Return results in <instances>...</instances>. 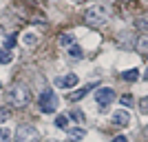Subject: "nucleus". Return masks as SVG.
Masks as SVG:
<instances>
[{"instance_id": "f257e3e1", "label": "nucleus", "mask_w": 148, "mask_h": 142, "mask_svg": "<svg viewBox=\"0 0 148 142\" xmlns=\"http://www.w3.org/2000/svg\"><path fill=\"white\" fill-rule=\"evenodd\" d=\"M9 102H11L13 107H18V109H25V107H29L31 102V93L29 89H27L25 85H13L11 89H9Z\"/></svg>"}, {"instance_id": "f03ea898", "label": "nucleus", "mask_w": 148, "mask_h": 142, "mask_svg": "<svg viewBox=\"0 0 148 142\" xmlns=\"http://www.w3.org/2000/svg\"><path fill=\"white\" fill-rule=\"evenodd\" d=\"M108 20V9L102 5H95L91 7V9H86V13H84V22H86L88 27H102Z\"/></svg>"}, {"instance_id": "7ed1b4c3", "label": "nucleus", "mask_w": 148, "mask_h": 142, "mask_svg": "<svg viewBox=\"0 0 148 142\" xmlns=\"http://www.w3.org/2000/svg\"><path fill=\"white\" fill-rule=\"evenodd\" d=\"M16 142H40V133H38V129L33 124H18Z\"/></svg>"}, {"instance_id": "20e7f679", "label": "nucleus", "mask_w": 148, "mask_h": 142, "mask_svg": "<svg viewBox=\"0 0 148 142\" xmlns=\"http://www.w3.org/2000/svg\"><path fill=\"white\" fill-rule=\"evenodd\" d=\"M115 102V91H113L111 87H102L97 89V96H95V105H97L99 111H106L108 107Z\"/></svg>"}, {"instance_id": "39448f33", "label": "nucleus", "mask_w": 148, "mask_h": 142, "mask_svg": "<svg viewBox=\"0 0 148 142\" xmlns=\"http://www.w3.org/2000/svg\"><path fill=\"white\" fill-rule=\"evenodd\" d=\"M58 109V96L51 89H44L40 96V111L42 113H53Z\"/></svg>"}, {"instance_id": "423d86ee", "label": "nucleus", "mask_w": 148, "mask_h": 142, "mask_svg": "<svg viewBox=\"0 0 148 142\" xmlns=\"http://www.w3.org/2000/svg\"><path fill=\"white\" fill-rule=\"evenodd\" d=\"M111 120H113L115 127H119V129H124V127H128V124H130V116L126 111H115Z\"/></svg>"}, {"instance_id": "0eeeda50", "label": "nucleus", "mask_w": 148, "mask_h": 142, "mask_svg": "<svg viewBox=\"0 0 148 142\" xmlns=\"http://www.w3.org/2000/svg\"><path fill=\"white\" fill-rule=\"evenodd\" d=\"M56 82L62 87V89H71V87L77 85V76H75V73H69V76H64V78H58Z\"/></svg>"}, {"instance_id": "6e6552de", "label": "nucleus", "mask_w": 148, "mask_h": 142, "mask_svg": "<svg viewBox=\"0 0 148 142\" xmlns=\"http://www.w3.org/2000/svg\"><path fill=\"white\" fill-rule=\"evenodd\" d=\"M93 87H95V85H86V87H82V89H77V91H71V93H69V100H71V102L82 100V98H84V96H86V93L93 89Z\"/></svg>"}, {"instance_id": "1a4fd4ad", "label": "nucleus", "mask_w": 148, "mask_h": 142, "mask_svg": "<svg viewBox=\"0 0 148 142\" xmlns=\"http://www.w3.org/2000/svg\"><path fill=\"white\" fill-rule=\"evenodd\" d=\"M69 136H71V140H82V138L86 136V131L82 129V127H73V129H69Z\"/></svg>"}, {"instance_id": "9d476101", "label": "nucleus", "mask_w": 148, "mask_h": 142, "mask_svg": "<svg viewBox=\"0 0 148 142\" xmlns=\"http://www.w3.org/2000/svg\"><path fill=\"white\" fill-rule=\"evenodd\" d=\"M22 42H25V47H36V44H38V36L29 31V33L22 36Z\"/></svg>"}, {"instance_id": "9b49d317", "label": "nucleus", "mask_w": 148, "mask_h": 142, "mask_svg": "<svg viewBox=\"0 0 148 142\" xmlns=\"http://www.w3.org/2000/svg\"><path fill=\"white\" fill-rule=\"evenodd\" d=\"M122 78L126 82H135L137 78H139V71H137V69H128V71H124V73H122Z\"/></svg>"}, {"instance_id": "f8f14e48", "label": "nucleus", "mask_w": 148, "mask_h": 142, "mask_svg": "<svg viewBox=\"0 0 148 142\" xmlns=\"http://www.w3.org/2000/svg\"><path fill=\"white\" fill-rule=\"evenodd\" d=\"M73 42H75L73 33H62V36H60V44H62V47H73Z\"/></svg>"}, {"instance_id": "ddd939ff", "label": "nucleus", "mask_w": 148, "mask_h": 142, "mask_svg": "<svg viewBox=\"0 0 148 142\" xmlns=\"http://www.w3.org/2000/svg\"><path fill=\"white\" fill-rule=\"evenodd\" d=\"M137 51H139V53H148V36H139V40H137Z\"/></svg>"}, {"instance_id": "4468645a", "label": "nucleus", "mask_w": 148, "mask_h": 142, "mask_svg": "<svg viewBox=\"0 0 148 142\" xmlns=\"http://www.w3.org/2000/svg\"><path fill=\"white\" fill-rule=\"evenodd\" d=\"M135 27L142 31H148V13H144V16H139V18L135 20Z\"/></svg>"}, {"instance_id": "2eb2a0df", "label": "nucleus", "mask_w": 148, "mask_h": 142, "mask_svg": "<svg viewBox=\"0 0 148 142\" xmlns=\"http://www.w3.org/2000/svg\"><path fill=\"white\" fill-rule=\"evenodd\" d=\"M71 118H73L75 122H80V124L86 122V116H84V111H80V109H73V111H71Z\"/></svg>"}, {"instance_id": "dca6fc26", "label": "nucleus", "mask_w": 148, "mask_h": 142, "mask_svg": "<svg viewBox=\"0 0 148 142\" xmlns=\"http://www.w3.org/2000/svg\"><path fill=\"white\" fill-rule=\"evenodd\" d=\"M56 127L58 129H69V118L66 116H58L56 118Z\"/></svg>"}, {"instance_id": "f3484780", "label": "nucleus", "mask_w": 148, "mask_h": 142, "mask_svg": "<svg viewBox=\"0 0 148 142\" xmlns=\"http://www.w3.org/2000/svg\"><path fill=\"white\" fill-rule=\"evenodd\" d=\"M69 56L77 60V58H84V51H82L80 47H77V44H73V47H71V51H69Z\"/></svg>"}, {"instance_id": "a211bd4d", "label": "nucleus", "mask_w": 148, "mask_h": 142, "mask_svg": "<svg viewBox=\"0 0 148 142\" xmlns=\"http://www.w3.org/2000/svg\"><path fill=\"white\" fill-rule=\"evenodd\" d=\"M13 47H16V33L5 36V49H13Z\"/></svg>"}, {"instance_id": "6ab92c4d", "label": "nucleus", "mask_w": 148, "mask_h": 142, "mask_svg": "<svg viewBox=\"0 0 148 142\" xmlns=\"http://www.w3.org/2000/svg\"><path fill=\"white\" fill-rule=\"evenodd\" d=\"M9 118H11V111H9V107H0V124L7 122Z\"/></svg>"}, {"instance_id": "aec40b11", "label": "nucleus", "mask_w": 148, "mask_h": 142, "mask_svg": "<svg viewBox=\"0 0 148 142\" xmlns=\"http://www.w3.org/2000/svg\"><path fill=\"white\" fill-rule=\"evenodd\" d=\"M11 60H13V56H11V53H7L5 49H0V64H9Z\"/></svg>"}, {"instance_id": "412c9836", "label": "nucleus", "mask_w": 148, "mask_h": 142, "mask_svg": "<svg viewBox=\"0 0 148 142\" xmlns=\"http://www.w3.org/2000/svg\"><path fill=\"white\" fill-rule=\"evenodd\" d=\"M9 140H11L9 129H0V142H9Z\"/></svg>"}, {"instance_id": "4be33fe9", "label": "nucleus", "mask_w": 148, "mask_h": 142, "mask_svg": "<svg viewBox=\"0 0 148 142\" xmlns=\"http://www.w3.org/2000/svg\"><path fill=\"white\" fill-rule=\"evenodd\" d=\"M119 102H122L124 107H130V105H133V96H128V93H126V96H122V98H119Z\"/></svg>"}, {"instance_id": "5701e85b", "label": "nucleus", "mask_w": 148, "mask_h": 142, "mask_svg": "<svg viewBox=\"0 0 148 142\" xmlns=\"http://www.w3.org/2000/svg\"><path fill=\"white\" fill-rule=\"evenodd\" d=\"M139 111H142L144 116H148V98H144L142 102H139Z\"/></svg>"}, {"instance_id": "b1692460", "label": "nucleus", "mask_w": 148, "mask_h": 142, "mask_svg": "<svg viewBox=\"0 0 148 142\" xmlns=\"http://www.w3.org/2000/svg\"><path fill=\"white\" fill-rule=\"evenodd\" d=\"M113 142H128V140H126V136H117V138H115Z\"/></svg>"}, {"instance_id": "393cba45", "label": "nucleus", "mask_w": 148, "mask_h": 142, "mask_svg": "<svg viewBox=\"0 0 148 142\" xmlns=\"http://www.w3.org/2000/svg\"><path fill=\"white\" fill-rule=\"evenodd\" d=\"M144 78H146V80H148V71H146V73H144Z\"/></svg>"}, {"instance_id": "a878e982", "label": "nucleus", "mask_w": 148, "mask_h": 142, "mask_svg": "<svg viewBox=\"0 0 148 142\" xmlns=\"http://www.w3.org/2000/svg\"><path fill=\"white\" fill-rule=\"evenodd\" d=\"M49 142H58V140H49Z\"/></svg>"}, {"instance_id": "bb28decb", "label": "nucleus", "mask_w": 148, "mask_h": 142, "mask_svg": "<svg viewBox=\"0 0 148 142\" xmlns=\"http://www.w3.org/2000/svg\"><path fill=\"white\" fill-rule=\"evenodd\" d=\"M0 33H2V27H0Z\"/></svg>"}, {"instance_id": "cd10ccee", "label": "nucleus", "mask_w": 148, "mask_h": 142, "mask_svg": "<svg viewBox=\"0 0 148 142\" xmlns=\"http://www.w3.org/2000/svg\"><path fill=\"white\" fill-rule=\"evenodd\" d=\"M66 142H73V140H66Z\"/></svg>"}, {"instance_id": "c85d7f7f", "label": "nucleus", "mask_w": 148, "mask_h": 142, "mask_svg": "<svg viewBox=\"0 0 148 142\" xmlns=\"http://www.w3.org/2000/svg\"><path fill=\"white\" fill-rule=\"evenodd\" d=\"M0 89H2V85H0Z\"/></svg>"}]
</instances>
